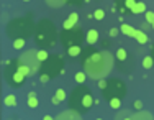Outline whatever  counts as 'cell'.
I'll list each match as a JSON object with an SVG mask.
<instances>
[{
    "label": "cell",
    "mask_w": 154,
    "mask_h": 120,
    "mask_svg": "<svg viewBox=\"0 0 154 120\" xmlns=\"http://www.w3.org/2000/svg\"><path fill=\"white\" fill-rule=\"evenodd\" d=\"M116 58H113V54L108 51H94L89 56L84 58L82 66L90 79L98 81V79L105 77L112 71V66H113V61Z\"/></svg>",
    "instance_id": "cell-1"
},
{
    "label": "cell",
    "mask_w": 154,
    "mask_h": 120,
    "mask_svg": "<svg viewBox=\"0 0 154 120\" xmlns=\"http://www.w3.org/2000/svg\"><path fill=\"white\" fill-rule=\"evenodd\" d=\"M56 28H54V23L49 20H41L36 27L35 31V41L39 48L43 49H49L54 48L56 45Z\"/></svg>",
    "instance_id": "cell-2"
},
{
    "label": "cell",
    "mask_w": 154,
    "mask_h": 120,
    "mask_svg": "<svg viewBox=\"0 0 154 120\" xmlns=\"http://www.w3.org/2000/svg\"><path fill=\"white\" fill-rule=\"evenodd\" d=\"M69 105H71V109H75L79 112L90 110L94 105V97L90 94V89L84 87L82 84L74 87V90L71 92V97H69Z\"/></svg>",
    "instance_id": "cell-3"
},
{
    "label": "cell",
    "mask_w": 154,
    "mask_h": 120,
    "mask_svg": "<svg viewBox=\"0 0 154 120\" xmlns=\"http://www.w3.org/2000/svg\"><path fill=\"white\" fill-rule=\"evenodd\" d=\"M35 23L28 18H17V20L10 21L8 28H7V33L13 38H28L35 33Z\"/></svg>",
    "instance_id": "cell-4"
},
{
    "label": "cell",
    "mask_w": 154,
    "mask_h": 120,
    "mask_svg": "<svg viewBox=\"0 0 154 120\" xmlns=\"http://www.w3.org/2000/svg\"><path fill=\"white\" fill-rule=\"evenodd\" d=\"M5 77H7V82H8L10 86H13V87H20V86L25 82L26 76H25L23 72L18 71V68H17V64H15V63H10V61H7Z\"/></svg>",
    "instance_id": "cell-5"
},
{
    "label": "cell",
    "mask_w": 154,
    "mask_h": 120,
    "mask_svg": "<svg viewBox=\"0 0 154 120\" xmlns=\"http://www.w3.org/2000/svg\"><path fill=\"white\" fill-rule=\"evenodd\" d=\"M103 94H105L107 99H112V97H120V99H123V97L126 96V86H125V82L120 81V79H110L107 89L103 90Z\"/></svg>",
    "instance_id": "cell-6"
},
{
    "label": "cell",
    "mask_w": 154,
    "mask_h": 120,
    "mask_svg": "<svg viewBox=\"0 0 154 120\" xmlns=\"http://www.w3.org/2000/svg\"><path fill=\"white\" fill-rule=\"evenodd\" d=\"M84 39V33L80 31V28H72V30H62L61 33V41L66 48L74 45H80Z\"/></svg>",
    "instance_id": "cell-7"
},
{
    "label": "cell",
    "mask_w": 154,
    "mask_h": 120,
    "mask_svg": "<svg viewBox=\"0 0 154 120\" xmlns=\"http://www.w3.org/2000/svg\"><path fill=\"white\" fill-rule=\"evenodd\" d=\"M45 72H48V74L53 77V76L56 74H64V61H62L61 56H49V59L45 61Z\"/></svg>",
    "instance_id": "cell-8"
},
{
    "label": "cell",
    "mask_w": 154,
    "mask_h": 120,
    "mask_svg": "<svg viewBox=\"0 0 154 120\" xmlns=\"http://www.w3.org/2000/svg\"><path fill=\"white\" fill-rule=\"evenodd\" d=\"M20 61H23L25 64L31 66V69H33V74H35V72L39 69V66L43 64L41 61L38 59V51H36V49H30V51L23 53V56L20 58Z\"/></svg>",
    "instance_id": "cell-9"
},
{
    "label": "cell",
    "mask_w": 154,
    "mask_h": 120,
    "mask_svg": "<svg viewBox=\"0 0 154 120\" xmlns=\"http://www.w3.org/2000/svg\"><path fill=\"white\" fill-rule=\"evenodd\" d=\"M138 0H118V5H120V10H122V13H126L134 8V5H136Z\"/></svg>",
    "instance_id": "cell-10"
},
{
    "label": "cell",
    "mask_w": 154,
    "mask_h": 120,
    "mask_svg": "<svg viewBox=\"0 0 154 120\" xmlns=\"http://www.w3.org/2000/svg\"><path fill=\"white\" fill-rule=\"evenodd\" d=\"M85 41L89 43L90 46H92V45H95V43L98 41V31L95 30V28H90V30L85 33Z\"/></svg>",
    "instance_id": "cell-11"
},
{
    "label": "cell",
    "mask_w": 154,
    "mask_h": 120,
    "mask_svg": "<svg viewBox=\"0 0 154 120\" xmlns=\"http://www.w3.org/2000/svg\"><path fill=\"white\" fill-rule=\"evenodd\" d=\"M120 30H122V33H123V35L131 36V38H134V35H136V28H133L131 25H128V23H123Z\"/></svg>",
    "instance_id": "cell-12"
},
{
    "label": "cell",
    "mask_w": 154,
    "mask_h": 120,
    "mask_svg": "<svg viewBox=\"0 0 154 120\" xmlns=\"http://www.w3.org/2000/svg\"><path fill=\"white\" fill-rule=\"evenodd\" d=\"M148 10H146V3L141 2V0H138L136 5H134V8L131 10V15H138V13H146Z\"/></svg>",
    "instance_id": "cell-13"
},
{
    "label": "cell",
    "mask_w": 154,
    "mask_h": 120,
    "mask_svg": "<svg viewBox=\"0 0 154 120\" xmlns=\"http://www.w3.org/2000/svg\"><path fill=\"white\" fill-rule=\"evenodd\" d=\"M134 39H136L139 45H146V43H148V35L144 33V30H136Z\"/></svg>",
    "instance_id": "cell-14"
},
{
    "label": "cell",
    "mask_w": 154,
    "mask_h": 120,
    "mask_svg": "<svg viewBox=\"0 0 154 120\" xmlns=\"http://www.w3.org/2000/svg\"><path fill=\"white\" fill-rule=\"evenodd\" d=\"M80 53H82V48H80V45H74V46H69V48H67V54H69L71 58L80 56Z\"/></svg>",
    "instance_id": "cell-15"
},
{
    "label": "cell",
    "mask_w": 154,
    "mask_h": 120,
    "mask_svg": "<svg viewBox=\"0 0 154 120\" xmlns=\"http://www.w3.org/2000/svg\"><path fill=\"white\" fill-rule=\"evenodd\" d=\"M115 58L120 61V63H125V61L128 59V53H126V49H125V48H120V49H116V53H115Z\"/></svg>",
    "instance_id": "cell-16"
},
{
    "label": "cell",
    "mask_w": 154,
    "mask_h": 120,
    "mask_svg": "<svg viewBox=\"0 0 154 120\" xmlns=\"http://www.w3.org/2000/svg\"><path fill=\"white\" fill-rule=\"evenodd\" d=\"M25 45H26V38H13L12 46H13L15 49H23Z\"/></svg>",
    "instance_id": "cell-17"
},
{
    "label": "cell",
    "mask_w": 154,
    "mask_h": 120,
    "mask_svg": "<svg viewBox=\"0 0 154 120\" xmlns=\"http://www.w3.org/2000/svg\"><path fill=\"white\" fill-rule=\"evenodd\" d=\"M108 104L113 110H118V109L122 107V99H120V97H112V99H108Z\"/></svg>",
    "instance_id": "cell-18"
},
{
    "label": "cell",
    "mask_w": 154,
    "mask_h": 120,
    "mask_svg": "<svg viewBox=\"0 0 154 120\" xmlns=\"http://www.w3.org/2000/svg\"><path fill=\"white\" fill-rule=\"evenodd\" d=\"M38 59L41 61V63H45V61L49 59V53H48V49H43V48L38 49Z\"/></svg>",
    "instance_id": "cell-19"
},
{
    "label": "cell",
    "mask_w": 154,
    "mask_h": 120,
    "mask_svg": "<svg viewBox=\"0 0 154 120\" xmlns=\"http://www.w3.org/2000/svg\"><path fill=\"white\" fill-rule=\"evenodd\" d=\"M152 66H154V58L152 56H144V59H143V68L151 69Z\"/></svg>",
    "instance_id": "cell-20"
},
{
    "label": "cell",
    "mask_w": 154,
    "mask_h": 120,
    "mask_svg": "<svg viewBox=\"0 0 154 120\" xmlns=\"http://www.w3.org/2000/svg\"><path fill=\"white\" fill-rule=\"evenodd\" d=\"M5 105H7V107H15V105H17V97L13 96V94L7 96L5 97Z\"/></svg>",
    "instance_id": "cell-21"
},
{
    "label": "cell",
    "mask_w": 154,
    "mask_h": 120,
    "mask_svg": "<svg viewBox=\"0 0 154 120\" xmlns=\"http://www.w3.org/2000/svg\"><path fill=\"white\" fill-rule=\"evenodd\" d=\"M74 79L79 84H84L85 82V79H87V72L85 71H82V72H75V76H74Z\"/></svg>",
    "instance_id": "cell-22"
},
{
    "label": "cell",
    "mask_w": 154,
    "mask_h": 120,
    "mask_svg": "<svg viewBox=\"0 0 154 120\" xmlns=\"http://www.w3.org/2000/svg\"><path fill=\"white\" fill-rule=\"evenodd\" d=\"M66 2H67V0H46L48 5H49V7H54V8H57V7L64 5Z\"/></svg>",
    "instance_id": "cell-23"
},
{
    "label": "cell",
    "mask_w": 154,
    "mask_h": 120,
    "mask_svg": "<svg viewBox=\"0 0 154 120\" xmlns=\"http://www.w3.org/2000/svg\"><path fill=\"white\" fill-rule=\"evenodd\" d=\"M97 86H98V89H100L102 92H103V90L107 89V86H108V79H103V77L98 79V81H97Z\"/></svg>",
    "instance_id": "cell-24"
},
{
    "label": "cell",
    "mask_w": 154,
    "mask_h": 120,
    "mask_svg": "<svg viewBox=\"0 0 154 120\" xmlns=\"http://www.w3.org/2000/svg\"><path fill=\"white\" fill-rule=\"evenodd\" d=\"M39 105V100L36 97H28V107L30 109H36Z\"/></svg>",
    "instance_id": "cell-25"
},
{
    "label": "cell",
    "mask_w": 154,
    "mask_h": 120,
    "mask_svg": "<svg viewBox=\"0 0 154 120\" xmlns=\"http://www.w3.org/2000/svg\"><path fill=\"white\" fill-rule=\"evenodd\" d=\"M94 18H95V20H98V21H100V20H103V18H105V12H103L102 8L95 10V12H94Z\"/></svg>",
    "instance_id": "cell-26"
},
{
    "label": "cell",
    "mask_w": 154,
    "mask_h": 120,
    "mask_svg": "<svg viewBox=\"0 0 154 120\" xmlns=\"http://www.w3.org/2000/svg\"><path fill=\"white\" fill-rule=\"evenodd\" d=\"M77 25H74L71 20H64V23H62V30H72V28H75Z\"/></svg>",
    "instance_id": "cell-27"
},
{
    "label": "cell",
    "mask_w": 154,
    "mask_h": 120,
    "mask_svg": "<svg viewBox=\"0 0 154 120\" xmlns=\"http://www.w3.org/2000/svg\"><path fill=\"white\" fill-rule=\"evenodd\" d=\"M152 118L151 117V114H148V112H139V114H136V115H131V118Z\"/></svg>",
    "instance_id": "cell-28"
},
{
    "label": "cell",
    "mask_w": 154,
    "mask_h": 120,
    "mask_svg": "<svg viewBox=\"0 0 154 120\" xmlns=\"http://www.w3.org/2000/svg\"><path fill=\"white\" fill-rule=\"evenodd\" d=\"M56 97L62 102V100L66 99V90H64V89H57V90H56Z\"/></svg>",
    "instance_id": "cell-29"
},
{
    "label": "cell",
    "mask_w": 154,
    "mask_h": 120,
    "mask_svg": "<svg viewBox=\"0 0 154 120\" xmlns=\"http://www.w3.org/2000/svg\"><path fill=\"white\" fill-rule=\"evenodd\" d=\"M144 15H146V21H149V23L152 25L154 23V12H149V10H148Z\"/></svg>",
    "instance_id": "cell-30"
},
{
    "label": "cell",
    "mask_w": 154,
    "mask_h": 120,
    "mask_svg": "<svg viewBox=\"0 0 154 120\" xmlns=\"http://www.w3.org/2000/svg\"><path fill=\"white\" fill-rule=\"evenodd\" d=\"M67 20H71V21H72V23H74V25H77V21H79V15H77V13H71Z\"/></svg>",
    "instance_id": "cell-31"
},
{
    "label": "cell",
    "mask_w": 154,
    "mask_h": 120,
    "mask_svg": "<svg viewBox=\"0 0 154 120\" xmlns=\"http://www.w3.org/2000/svg\"><path fill=\"white\" fill-rule=\"evenodd\" d=\"M49 79H51V76L48 74V72H43V74L39 76V81H41V82H48Z\"/></svg>",
    "instance_id": "cell-32"
},
{
    "label": "cell",
    "mask_w": 154,
    "mask_h": 120,
    "mask_svg": "<svg viewBox=\"0 0 154 120\" xmlns=\"http://www.w3.org/2000/svg\"><path fill=\"white\" fill-rule=\"evenodd\" d=\"M134 109H136V110H141V109H143V102H141V100H134Z\"/></svg>",
    "instance_id": "cell-33"
},
{
    "label": "cell",
    "mask_w": 154,
    "mask_h": 120,
    "mask_svg": "<svg viewBox=\"0 0 154 120\" xmlns=\"http://www.w3.org/2000/svg\"><path fill=\"white\" fill-rule=\"evenodd\" d=\"M116 35H118V30H116V28H112V30H110V36H112V38H115Z\"/></svg>",
    "instance_id": "cell-34"
},
{
    "label": "cell",
    "mask_w": 154,
    "mask_h": 120,
    "mask_svg": "<svg viewBox=\"0 0 154 120\" xmlns=\"http://www.w3.org/2000/svg\"><path fill=\"white\" fill-rule=\"evenodd\" d=\"M149 25H151V23H149V21H144V23L141 25V30H144V31H146V30H148V28H149Z\"/></svg>",
    "instance_id": "cell-35"
},
{
    "label": "cell",
    "mask_w": 154,
    "mask_h": 120,
    "mask_svg": "<svg viewBox=\"0 0 154 120\" xmlns=\"http://www.w3.org/2000/svg\"><path fill=\"white\" fill-rule=\"evenodd\" d=\"M71 2H75V3H80L82 0H71Z\"/></svg>",
    "instance_id": "cell-36"
},
{
    "label": "cell",
    "mask_w": 154,
    "mask_h": 120,
    "mask_svg": "<svg viewBox=\"0 0 154 120\" xmlns=\"http://www.w3.org/2000/svg\"><path fill=\"white\" fill-rule=\"evenodd\" d=\"M151 27H152V30H154V23H152V25H151Z\"/></svg>",
    "instance_id": "cell-37"
}]
</instances>
